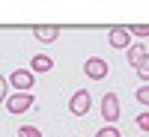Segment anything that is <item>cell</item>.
Wrapping results in <instances>:
<instances>
[{
    "label": "cell",
    "mask_w": 149,
    "mask_h": 137,
    "mask_svg": "<svg viewBox=\"0 0 149 137\" xmlns=\"http://www.w3.org/2000/svg\"><path fill=\"white\" fill-rule=\"evenodd\" d=\"M33 107V95H30V90H15L9 98H6V110L9 113H27V110Z\"/></svg>",
    "instance_id": "6da1fadb"
},
{
    "label": "cell",
    "mask_w": 149,
    "mask_h": 137,
    "mask_svg": "<svg viewBox=\"0 0 149 137\" xmlns=\"http://www.w3.org/2000/svg\"><path fill=\"white\" fill-rule=\"evenodd\" d=\"M119 113H122L119 95L116 92H104L102 95V119L104 122H119Z\"/></svg>",
    "instance_id": "7a4b0ae2"
},
{
    "label": "cell",
    "mask_w": 149,
    "mask_h": 137,
    "mask_svg": "<svg viewBox=\"0 0 149 137\" xmlns=\"http://www.w3.org/2000/svg\"><path fill=\"white\" fill-rule=\"evenodd\" d=\"M90 107H93V95L86 92V90H78V92L69 98V113H72V116H84V113H90Z\"/></svg>",
    "instance_id": "3957f363"
},
{
    "label": "cell",
    "mask_w": 149,
    "mask_h": 137,
    "mask_svg": "<svg viewBox=\"0 0 149 137\" xmlns=\"http://www.w3.org/2000/svg\"><path fill=\"white\" fill-rule=\"evenodd\" d=\"M107 72H110V69H107V63H104L102 57H90V60L84 63V74H86L90 81H104Z\"/></svg>",
    "instance_id": "277c9868"
},
{
    "label": "cell",
    "mask_w": 149,
    "mask_h": 137,
    "mask_svg": "<svg viewBox=\"0 0 149 137\" xmlns=\"http://www.w3.org/2000/svg\"><path fill=\"white\" fill-rule=\"evenodd\" d=\"M9 83L15 86V90H30L36 83V74H33V69H15L9 74Z\"/></svg>",
    "instance_id": "5b68a950"
},
{
    "label": "cell",
    "mask_w": 149,
    "mask_h": 137,
    "mask_svg": "<svg viewBox=\"0 0 149 137\" xmlns=\"http://www.w3.org/2000/svg\"><path fill=\"white\" fill-rule=\"evenodd\" d=\"M107 42L113 45V48H119V51H128L131 48V30H125V27H113L107 33Z\"/></svg>",
    "instance_id": "8992f818"
},
{
    "label": "cell",
    "mask_w": 149,
    "mask_h": 137,
    "mask_svg": "<svg viewBox=\"0 0 149 137\" xmlns=\"http://www.w3.org/2000/svg\"><path fill=\"white\" fill-rule=\"evenodd\" d=\"M30 69H33L36 74H45V72H51V69H54V60L48 57V54H36V57L30 60Z\"/></svg>",
    "instance_id": "52a82bcc"
},
{
    "label": "cell",
    "mask_w": 149,
    "mask_h": 137,
    "mask_svg": "<svg viewBox=\"0 0 149 137\" xmlns=\"http://www.w3.org/2000/svg\"><path fill=\"white\" fill-rule=\"evenodd\" d=\"M33 36H36L39 42H45V45H48V42H57V39H60V30H57V27H36V30H33Z\"/></svg>",
    "instance_id": "ba28073f"
},
{
    "label": "cell",
    "mask_w": 149,
    "mask_h": 137,
    "mask_svg": "<svg viewBox=\"0 0 149 137\" xmlns=\"http://www.w3.org/2000/svg\"><path fill=\"white\" fill-rule=\"evenodd\" d=\"M125 57H128V63H131V66H137V63H140V60L146 57V48H143L140 42H134V45L128 48V51H125Z\"/></svg>",
    "instance_id": "9c48e42d"
},
{
    "label": "cell",
    "mask_w": 149,
    "mask_h": 137,
    "mask_svg": "<svg viewBox=\"0 0 149 137\" xmlns=\"http://www.w3.org/2000/svg\"><path fill=\"white\" fill-rule=\"evenodd\" d=\"M134 69H137V78H140V81H149V54H146Z\"/></svg>",
    "instance_id": "30bf717a"
},
{
    "label": "cell",
    "mask_w": 149,
    "mask_h": 137,
    "mask_svg": "<svg viewBox=\"0 0 149 137\" xmlns=\"http://www.w3.org/2000/svg\"><path fill=\"white\" fill-rule=\"evenodd\" d=\"M134 98H137V104L149 107V86H137V92H134Z\"/></svg>",
    "instance_id": "8fae6325"
},
{
    "label": "cell",
    "mask_w": 149,
    "mask_h": 137,
    "mask_svg": "<svg viewBox=\"0 0 149 137\" xmlns=\"http://www.w3.org/2000/svg\"><path fill=\"white\" fill-rule=\"evenodd\" d=\"M18 137H42V131L36 128V125H21L18 128Z\"/></svg>",
    "instance_id": "7c38bea8"
},
{
    "label": "cell",
    "mask_w": 149,
    "mask_h": 137,
    "mask_svg": "<svg viewBox=\"0 0 149 137\" xmlns=\"http://www.w3.org/2000/svg\"><path fill=\"white\" fill-rule=\"evenodd\" d=\"M95 137H122V134H119L116 125H104V128H98V131H95Z\"/></svg>",
    "instance_id": "4fadbf2b"
},
{
    "label": "cell",
    "mask_w": 149,
    "mask_h": 137,
    "mask_svg": "<svg viewBox=\"0 0 149 137\" xmlns=\"http://www.w3.org/2000/svg\"><path fill=\"white\" fill-rule=\"evenodd\" d=\"M134 125H137L140 131H149V110H146V113H137V119H134Z\"/></svg>",
    "instance_id": "5bb4252c"
},
{
    "label": "cell",
    "mask_w": 149,
    "mask_h": 137,
    "mask_svg": "<svg viewBox=\"0 0 149 137\" xmlns=\"http://www.w3.org/2000/svg\"><path fill=\"white\" fill-rule=\"evenodd\" d=\"M131 30V36H137V39H146L149 36V24H143V27H128Z\"/></svg>",
    "instance_id": "9a60e30c"
},
{
    "label": "cell",
    "mask_w": 149,
    "mask_h": 137,
    "mask_svg": "<svg viewBox=\"0 0 149 137\" xmlns=\"http://www.w3.org/2000/svg\"><path fill=\"white\" fill-rule=\"evenodd\" d=\"M6 90H9V81L0 74V102H6V98H9V92H6Z\"/></svg>",
    "instance_id": "2e32d148"
}]
</instances>
